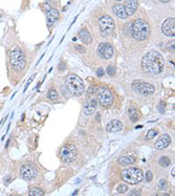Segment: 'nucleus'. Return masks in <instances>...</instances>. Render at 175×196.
I'll return each instance as SVG.
<instances>
[{
  "label": "nucleus",
  "mask_w": 175,
  "mask_h": 196,
  "mask_svg": "<svg viewBox=\"0 0 175 196\" xmlns=\"http://www.w3.org/2000/svg\"><path fill=\"white\" fill-rule=\"evenodd\" d=\"M164 58L157 51H149L143 57L142 67L147 74L158 75L164 69Z\"/></svg>",
  "instance_id": "1"
},
{
  "label": "nucleus",
  "mask_w": 175,
  "mask_h": 196,
  "mask_svg": "<svg viewBox=\"0 0 175 196\" xmlns=\"http://www.w3.org/2000/svg\"><path fill=\"white\" fill-rule=\"evenodd\" d=\"M132 36L138 41H143L147 39L150 34V26L144 19H136L132 24Z\"/></svg>",
  "instance_id": "2"
},
{
  "label": "nucleus",
  "mask_w": 175,
  "mask_h": 196,
  "mask_svg": "<svg viewBox=\"0 0 175 196\" xmlns=\"http://www.w3.org/2000/svg\"><path fill=\"white\" fill-rule=\"evenodd\" d=\"M121 177L123 181H125L128 184L135 185L141 182L144 179L143 171L136 167H131V168L124 169L121 173Z\"/></svg>",
  "instance_id": "3"
},
{
  "label": "nucleus",
  "mask_w": 175,
  "mask_h": 196,
  "mask_svg": "<svg viewBox=\"0 0 175 196\" xmlns=\"http://www.w3.org/2000/svg\"><path fill=\"white\" fill-rule=\"evenodd\" d=\"M66 86L69 92L76 96H79L84 92V82L80 77L76 75H69L66 81Z\"/></svg>",
  "instance_id": "4"
},
{
  "label": "nucleus",
  "mask_w": 175,
  "mask_h": 196,
  "mask_svg": "<svg viewBox=\"0 0 175 196\" xmlns=\"http://www.w3.org/2000/svg\"><path fill=\"white\" fill-rule=\"evenodd\" d=\"M10 62L13 68L17 71H20L25 67V59L22 51L19 47H14L10 51Z\"/></svg>",
  "instance_id": "5"
},
{
  "label": "nucleus",
  "mask_w": 175,
  "mask_h": 196,
  "mask_svg": "<svg viewBox=\"0 0 175 196\" xmlns=\"http://www.w3.org/2000/svg\"><path fill=\"white\" fill-rule=\"evenodd\" d=\"M99 26H100V30L102 31L103 36H109L113 33L115 23L110 16L104 15L99 18Z\"/></svg>",
  "instance_id": "6"
},
{
  "label": "nucleus",
  "mask_w": 175,
  "mask_h": 196,
  "mask_svg": "<svg viewBox=\"0 0 175 196\" xmlns=\"http://www.w3.org/2000/svg\"><path fill=\"white\" fill-rule=\"evenodd\" d=\"M96 94H98V100L100 102V104L104 106V107H108V106H110L113 103V99H114L113 94L106 87H100V88H98Z\"/></svg>",
  "instance_id": "7"
},
{
  "label": "nucleus",
  "mask_w": 175,
  "mask_h": 196,
  "mask_svg": "<svg viewBox=\"0 0 175 196\" xmlns=\"http://www.w3.org/2000/svg\"><path fill=\"white\" fill-rule=\"evenodd\" d=\"M77 157V148L73 144H66L61 149V158L64 163H73Z\"/></svg>",
  "instance_id": "8"
},
{
  "label": "nucleus",
  "mask_w": 175,
  "mask_h": 196,
  "mask_svg": "<svg viewBox=\"0 0 175 196\" xmlns=\"http://www.w3.org/2000/svg\"><path fill=\"white\" fill-rule=\"evenodd\" d=\"M132 88L134 89V91L138 93L142 94V96H148L154 92V87L151 84L146 82H141V81H134L132 84Z\"/></svg>",
  "instance_id": "9"
},
{
  "label": "nucleus",
  "mask_w": 175,
  "mask_h": 196,
  "mask_svg": "<svg viewBox=\"0 0 175 196\" xmlns=\"http://www.w3.org/2000/svg\"><path fill=\"white\" fill-rule=\"evenodd\" d=\"M98 53L100 55L101 58L105 60H109L112 58L114 54L113 47H112L109 43H105V42H102V43L99 44L98 46Z\"/></svg>",
  "instance_id": "10"
},
{
  "label": "nucleus",
  "mask_w": 175,
  "mask_h": 196,
  "mask_svg": "<svg viewBox=\"0 0 175 196\" xmlns=\"http://www.w3.org/2000/svg\"><path fill=\"white\" fill-rule=\"evenodd\" d=\"M20 176L24 181H32L37 176V170L30 165H24L20 168Z\"/></svg>",
  "instance_id": "11"
},
{
  "label": "nucleus",
  "mask_w": 175,
  "mask_h": 196,
  "mask_svg": "<svg viewBox=\"0 0 175 196\" xmlns=\"http://www.w3.org/2000/svg\"><path fill=\"white\" fill-rule=\"evenodd\" d=\"M161 31L168 37H174L175 35V19L168 18L161 24Z\"/></svg>",
  "instance_id": "12"
},
{
  "label": "nucleus",
  "mask_w": 175,
  "mask_h": 196,
  "mask_svg": "<svg viewBox=\"0 0 175 196\" xmlns=\"http://www.w3.org/2000/svg\"><path fill=\"white\" fill-rule=\"evenodd\" d=\"M170 143H171V137L169 136V134L165 133L156 141L154 147H155L156 150H163V149H165L166 147H168V146L170 145Z\"/></svg>",
  "instance_id": "13"
},
{
  "label": "nucleus",
  "mask_w": 175,
  "mask_h": 196,
  "mask_svg": "<svg viewBox=\"0 0 175 196\" xmlns=\"http://www.w3.org/2000/svg\"><path fill=\"white\" fill-rule=\"evenodd\" d=\"M138 6V0H125V5L124 8L126 11L127 16H131L135 13L136 8Z\"/></svg>",
  "instance_id": "14"
},
{
  "label": "nucleus",
  "mask_w": 175,
  "mask_h": 196,
  "mask_svg": "<svg viewBox=\"0 0 175 196\" xmlns=\"http://www.w3.org/2000/svg\"><path fill=\"white\" fill-rule=\"evenodd\" d=\"M96 105H98V101L96 99H90V100L86 101L84 105V113L86 116H91L92 113H95Z\"/></svg>",
  "instance_id": "15"
},
{
  "label": "nucleus",
  "mask_w": 175,
  "mask_h": 196,
  "mask_svg": "<svg viewBox=\"0 0 175 196\" xmlns=\"http://www.w3.org/2000/svg\"><path fill=\"white\" fill-rule=\"evenodd\" d=\"M106 129H107V131H109V132L120 131V130L123 129V124L118 120H112L107 124Z\"/></svg>",
  "instance_id": "16"
},
{
  "label": "nucleus",
  "mask_w": 175,
  "mask_h": 196,
  "mask_svg": "<svg viewBox=\"0 0 175 196\" xmlns=\"http://www.w3.org/2000/svg\"><path fill=\"white\" fill-rule=\"evenodd\" d=\"M59 17V13L56 8H49L47 11V25L51 26L53 24V22L58 19Z\"/></svg>",
  "instance_id": "17"
},
{
  "label": "nucleus",
  "mask_w": 175,
  "mask_h": 196,
  "mask_svg": "<svg viewBox=\"0 0 175 196\" xmlns=\"http://www.w3.org/2000/svg\"><path fill=\"white\" fill-rule=\"evenodd\" d=\"M112 11H113L114 15L118 16V17L121 18V19H126V18L128 17L124 6L121 5V4H115V5L113 6V8H112Z\"/></svg>",
  "instance_id": "18"
},
{
  "label": "nucleus",
  "mask_w": 175,
  "mask_h": 196,
  "mask_svg": "<svg viewBox=\"0 0 175 196\" xmlns=\"http://www.w3.org/2000/svg\"><path fill=\"white\" fill-rule=\"evenodd\" d=\"M79 37H80V39L82 40V42H84L85 44H90L91 41H92L90 34L88 33V31H87V30H85V28H84V30H82V31H80Z\"/></svg>",
  "instance_id": "19"
},
{
  "label": "nucleus",
  "mask_w": 175,
  "mask_h": 196,
  "mask_svg": "<svg viewBox=\"0 0 175 196\" xmlns=\"http://www.w3.org/2000/svg\"><path fill=\"white\" fill-rule=\"evenodd\" d=\"M134 158L131 156H122L120 157V159H118V163L121 164L122 166H129L131 165V164L134 163Z\"/></svg>",
  "instance_id": "20"
},
{
  "label": "nucleus",
  "mask_w": 175,
  "mask_h": 196,
  "mask_svg": "<svg viewBox=\"0 0 175 196\" xmlns=\"http://www.w3.org/2000/svg\"><path fill=\"white\" fill-rule=\"evenodd\" d=\"M28 194L31 196H43L44 192L43 190H41L39 188H31L30 191H28Z\"/></svg>",
  "instance_id": "21"
},
{
  "label": "nucleus",
  "mask_w": 175,
  "mask_h": 196,
  "mask_svg": "<svg viewBox=\"0 0 175 196\" xmlns=\"http://www.w3.org/2000/svg\"><path fill=\"white\" fill-rule=\"evenodd\" d=\"M129 116H130V120L131 122H136L138 120V110L135 108H130L129 109Z\"/></svg>",
  "instance_id": "22"
},
{
  "label": "nucleus",
  "mask_w": 175,
  "mask_h": 196,
  "mask_svg": "<svg viewBox=\"0 0 175 196\" xmlns=\"http://www.w3.org/2000/svg\"><path fill=\"white\" fill-rule=\"evenodd\" d=\"M158 163H159V165H160L161 167H165V168H166V167L170 166V163H171V161H170L169 157H167V156H161L160 158H159Z\"/></svg>",
  "instance_id": "23"
},
{
  "label": "nucleus",
  "mask_w": 175,
  "mask_h": 196,
  "mask_svg": "<svg viewBox=\"0 0 175 196\" xmlns=\"http://www.w3.org/2000/svg\"><path fill=\"white\" fill-rule=\"evenodd\" d=\"M127 190H128V187H127V185H125V184L118 185V187L116 188V191H118V193H120V194H124V193H126Z\"/></svg>",
  "instance_id": "24"
},
{
  "label": "nucleus",
  "mask_w": 175,
  "mask_h": 196,
  "mask_svg": "<svg viewBox=\"0 0 175 196\" xmlns=\"http://www.w3.org/2000/svg\"><path fill=\"white\" fill-rule=\"evenodd\" d=\"M156 134H157V132H156L154 129L149 130V131L147 132V134H146V139H154V137L156 136Z\"/></svg>",
  "instance_id": "25"
},
{
  "label": "nucleus",
  "mask_w": 175,
  "mask_h": 196,
  "mask_svg": "<svg viewBox=\"0 0 175 196\" xmlns=\"http://www.w3.org/2000/svg\"><path fill=\"white\" fill-rule=\"evenodd\" d=\"M47 96H48L49 100L56 101L58 99V93H57V91H56V90H49Z\"/></svg>",
  "instance_id": "26"
},
{
  "label": "nucleus",
  "mask_w": 175,
  "mask_h": 196,
  "mask_svg": "<svg viewBox=\"0 0 175 196\" xmlns=\"http://www.w3.org/2000/svg\"><path fill=\"white\" fill-rule=\"evenodd\" d=\"M107 74H108V76H110V77H113L115 75V68H114V66L109 65V66L107 67Z\"/></svg>",
  "instance_id": "27"
},
{
  "label": "nucleus",
  "mask_w": 175,
  "mask_h": 196,
  "mask_svg": "<svg viewBox=\"0 0 175 196\" xmlns=\"http://www.w3.org/2000/svg\"><path fill=\"white\" fill-rule=\"evenodd\" d=\"M158 188L159 190H165L166 188H167V181H165V179H161V181H159L158 182Z\"/></svg>",
  "instance_id": "28"
},
{
  "label": "nucleus",
  "mask_w": 175,
  "mask_h": 196,
  "mask_svg": "<svg viewBox=\"0 0 175 196\" xmlns=\"http://www.w3.org/2000/svg\"><path fill=\"white\" fill-rule=\"evenodd\" d=\"M146 181H152V178H153V174H152V172L151 171H147L146 172Z\"/></svg>",
  "instance_id": "29"
},
{
  "label": "nucleus",
  "mask_w": 175,
  "mask_h": 196,
  "mask_svg": "<svg viewBox=\"0 0 175 196\" xmlns=\"http://www.w3.org/2000/svg\"><path fill=\"white\" fill-rule=\"evenodd\" d=\"M158 109H159V112H160V113H164V109H165V103H164V102L159 103Z\"/></svg>",
  "instance_id": "30"
},
{
  "label": "nucleus",
  "mask_w": 175,
  "mask_h": 196,
  "mask_svg": "<svg viewBox=\"0 0 175 196\" xmlns=\"http://www.w3.org/2000/svg\"><path fill=\"white\" fill-rule=\"evenodd\" d=\"M96 75H98V77H103L104 76V69H103L102 67H100V68L98 69V71H96Z\"/></svg>",
  "instance_id": "31"
},
{
  "label": "nucleus",
  "mask_w": 175,
  "mask_h": 196,
  "mask_svg": "<svg viewBox=\"0 0 175 196\" xmlns=\"http://www.w3.org/2000/svg\"><path fill=\"white\" fill-rule=\"evenodd\" d=\"M130 195H131V196H134V195L140 196L141 195V192H140V191H138V190H133L131 193H130Z\"/></svg>",
  "instance_id": "32"
},
{
  "label": "nucleus",
  "mask_w": 175,
  "mask_h": 196,
  "mask_svg": "<svg viewBox=\"0 0 175 196\" xmlns=\"http://www.w3.org/2000/svg\"><path fill=\"white\" fill-rule=\"evenodd\" d=\"M76 48L78 49V51H80V53H85V48L83 46H80V45H77L76 46Z\"/></svg>",
  "instance_id": "33"
},
{
  "label": "nucleus",
  "mask_w": 175,
  "mask_h": 196,
  "mask_svg": "<svg viewBox=\"0 0 175 196\" xmlns=\"http://www.w3.org/2000/svg\"><path fill=\"white\" fill-rule=\"evenodd\" d=\"M169 49H170L171 51H174V41H171V42H170Z\"/></svg>",
  "instance_id": "34"
},
{
  "label": "nucleus",
  "mask_w": 175,
  "mask_h": 196,
  "mask_svg": "<svg viewBox=\"0 0 175 196\" xmlns=\"http://www.w3.org/2000/svg\"><path fill=\"white\" fill-rule=\"evenodd\" d=\"M11 179H12V178H11V177L8 176V179H6V181H5V179H4V184H5V185H8V182L11 181Z\"/></svg>",
  "instance_id": "35"
},
{
  "label": "nucleus",
  "mask_w": 175,
  "mask_h": 196,
  "mask_svg": "<svg viewBox=\"0 0 175 196\" xmlns=\"http://www.w3.org/2000/svg\"><path fill=\"white\" fill-rule=\"evenodd\" d=\"M59 69L60 70H63V69H65V65L63 66V64H60V67H59Z\"/></svg>",
  "instance_id": "36"
},
{
  "label": "nucleus",
  "mask_w": 175,
  "mask_h": 196,
  "mask_svg": "<svg viewBox=\"0 0 175 196\" xmlns=\"http://www.w3.org/2000/svg\"><path fill=\"white\" fill-rule=\"evenodd\" d=\"M92 90H93V87H90V88L88 89V94H91V93H92Z\"/></svg>",
  "instance_id": "37"
},
{
  "label": "nucleus",
  "mask_w": 175,
  "mask_h": 196,
  "mask_svg": "<svg viewBox=\"0 0 175 196\" xmlns=\"http://www.w3.org/2000/svg\"><path fill=\"white\" fill-rule=\"evenodd\" d=\"M159 1H160L161 3H167V2H169L170 0H159Z\"/></svg>",
  "instance_id": "38"
},
{
  "label": "nucleus",
  "mask_w": 175,
  "mask_h": 196,
  "mask_svg": "<svg viewBox=\"0 0 175 196\" xmlns=\"http://www.w3.org/2000/svg\"><path fill=\"white\" fill-rule=\"evenodd\" d=\"M171 173H172V175H173V176H174V175H175V172H174V168H173V170L171 171Z\"/></svg>",
  "instance_id": "39"
},
{
  "label": "nucleus",
  "mask_w": 175,
  "mask_h": 196,
  "mask_svg": "<svg viewBox=\"0 0 175 196\" xmlns=\"http://www.w3.org/2000/svg\"><path fill=\"white\" fill-rule=\"evenodd\" d=\"M116 1H122V0H116Z\"/></svg>",
  "instance_id": "40"
}]
</instances>
